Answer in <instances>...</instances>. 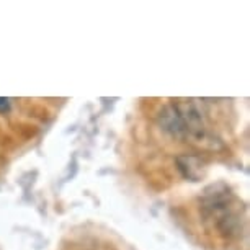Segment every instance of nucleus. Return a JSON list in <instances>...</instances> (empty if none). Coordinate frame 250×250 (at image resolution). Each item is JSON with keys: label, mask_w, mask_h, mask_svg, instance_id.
<instances>
[{"label": "nucleus", "mask_w": 250, "mask_h": 250, "mask_svg": "<svg viewBox=\"0 0 250 250\" xmlns=\"http://www.w3.org/2000/svg\"><path fill=\"white\" fill-rule=\"evenodd\" d=\"M159 123L172 136H185V126L178 115L177 106H165L159 115Z\"/></svg>", "instance_id": "obj_1"}, {"label": "nucleus", "mask_w": 250, "mask_h": 250, "mask_svg": "<svg viewBox=\"0 0 250 250\" xmlns=\"http://www.w3.org/2000/svg\"><path fill=\"white\" fill-rule=\"evenodd\" d=\"M177 164L183 177L190 178V180H198L205 173V165L195 155H182V157L177 159Z\"/></svg>", "instance_id": "obj_2"}, {"label": "nucleus", "mask_w": 250, "mask_h": 250, "mask_svg": "<svg viewBox=\"0 0 250 250\" xmlns=\"http://www.w3.org/2000/svg\"><path fill=\"white\" fill-rule=\"evenodd\" d=\"M10 106V100L8 98H0V111H5Z\"/></svg>", "instance_id": "obj_3"}]
</instances>
